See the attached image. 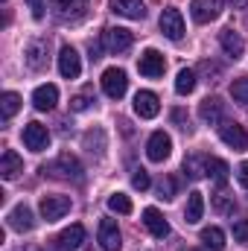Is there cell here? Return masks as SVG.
I'll use <instances>...</instances> for the list:
<instances>
[{
  "mask_svg": "<svg viewBox=\"0 0 248 251\" xmlns=\"http://www.w3.org/2000/svg\"><path fill=\"white\" fill-rule=\"evenodd\" d=\"M137 70H140L143 76H149V79H158V76H164L167 62H164V56H161L158 50H146V53L140 56V62H137Z\"/></svg>",
  "mask_w": 248,
  "mask_h": 251,
  "instance_id": "11",
  "label": "cell"
},
{
  "mask_svg": "<svg viewBox=\"0 0 248 251\" xmlns=\"http://www.w3.org/2000/svg\"><path fill=\"white\" fill-rule=\"evenodd\" d=\"M91 102H94L91 91H82V94H76L70 100V111H85V108H91Z\"/></svg>",
  "mask_w": 248,
  "mask_h": 251,
  "instance_id": "32",
  "label": "cell"
},
{
  "mask_svg": "<svg viewBox=\"0 0 248 251\" xmlns=\"http://www.w3.org/2000/svg\"><path fill=\"white\" fill-rule=\"evenodd\" d=\"M97 240H99L102 251H120V246H123V237H120V228H117L114 219H102V222H99Z\"/></svg>",
  "mask_w": 248,
  "mask_h": 251,
  "instance_id": "6",
  "label": "cell"
},
{
  "mask_svg": "<svg viewBox=\"0 0 248 251\" xmlns=\"http://www.w3.org/2000/svg\"><path fill=\"white\" fill-rule=\"evenodd\" d=\"M201 243H204V249L210 251H222L225 249V234H222V228H213V225H210V228H204V231H201Z\"/></svg>",
  "mask_w": 248,
  "mask_h": 251,
  "instance_id": "25",
  "label": "cell"
},
{
  "mask_svg": "<svg viewBox=\"0 0 248 251\" xmlns=\"http://www.w3.org/2000/svg\"><path fill=\"white\" fill-rule=\"evenodd\" d=\"M67 210H70V199L67 196H41V216L47 222L62 219Z\"/></svg>",
  "mask_w": 248,
  "mask_h": 251,
  "instance_id": "9",
  "label": "cell"
},
{
  "mask_svg": "<svg viewBox=\"0 0 248 251\" xmlns=\"http://www.w3.org/2000/svg\"><path fill=\"white\" fill-rule=\"evenodd\" d=\"M41 173H44V176L50 173V176H56V178H73V181H82V164H79L70 152H62L56 161L44 164Z\"/></svg>",
  "mask_w": 248,
  "mask_h": 251,
  "instance_id": "1",
  "label": "cell"
},
{
  "mask_svg": "<svg viewBox=\"0 0 248 251\" xmlns=\"http://www.w3.org/2000/svg\"><path fill=\"white\" fill-rule=\"evenodd\" d=\"M173 120H175V123H181V128H187V117H184V111H173Z\"/></svg>",
  "mask_w": 248,
  "mask_h": 251,
  "instance_id": "39",
  "label": "cell"
},
{
  "mask_svg": "<svg viewBox=\"0 0 248 251\" xmlns=\"http://www.w3.org/2000/svg\"><path fill=\"white\" fill-rule=\"evenodd\" d=\"M190 251H201V249H190Z\"/></svg>",
  "mask_w": 248,
  "mask_h": 251,
  "instance_id": "41",
  "label": "cell"
},
{
  "mask_svg": "<svg viewBox=\"0 0 248 251\" xmlns=\"http://www.w3.org/2000/svg\"><path fill=\"white\" fill-rule=\"evenodd\" d=\"M85 3L88 0H53V9L62 15V18H76V15H82V9H85Z\"/></svg>",
  "mask_w": 248,
  "mask_h": 251,
  "instance_id": "27",
  "label": "cell"
},
{
  "mask_svg": "<svg viewBox=\"0 0 248 251\" xmlns=\"http://www.w3.org/2000/svg\"><path fill=\"white\" fill-rule=\"evenodd\" d=\"M59 73H62L64 79H79L82 59H79V53L73 47H62V53H59Z\"/></svg>",
  "mask_w": 248,
  "mask_h": 251,
  "instance_id": "12",
  "label": "cell"
},
{
  "mask_svg": "<svg viewBox=\"0 0 248 251\" xmlns=\"http://www.w3.org/2000/svg\"><path fill=\"white\" fill-rule=\"evenodd\" d=\"M222 12V0H193L190 3V15L196 24H210L216 21Z\"/></svg>",
  "mask_w": 248,
  "mask_h": 251,
  "instance_id": "7",
  "label": "cell"
},
{
  "mask_svg": "<svg viewBox=\"0 0 248 251\" xmlns=\"http://www.w3.org/2000/svg\"><path fill=\"white\" fill-rule=\"evenodd\" d=\"M24 59H26V67H29V70H41V67L47 64V41H41V38H32V41L26 44V53H24Z\"/></svg>",
  "mask_w": 248,
  "mask_h": 251,
  "instance_id": "15",
  "label": "cell"
},
{
  "mask_svg": "<svg viewBox=\"0 0 248 251\" xmlns=\"http://www.w3.org/2000/svg\"><path fill=\"white\" fill-rule=\"evenodd\" d=\"M193 88H196V70H190V67L178 70V79H175V91H178L181 97H187V94H193Z\"/></svg>",
  "mask_w": 248,
  "mask_h": 251,
  "instance_id": "28",
  "label": "cell"
},
{
  "mask_svg": "<svg viewBox=\"0 0 248 251\" xmlns=\"http://www.w3.org/2000/svg\"><path fill=\"white\" fill-rule=\"evenodd\" d=\"M134 111H137V117L152 120V117H158L161 102H158V97H155L152 91H137V97H134Z\"/></svg>",
  "mask_w": 248,
  "mask_h": 251,
  "instance_id": "13",
  "label": "cell"
},
{
  "mask_svg": "<svg viewBox=\"0 0 248 251\" xmlns=\"http://www.w3.org/2000/svg\"><path fill=\"white\" fill-rule=\"evenodd\" d=\"M201 213H204V196H201L198 190H193V193L187 196V207H184L187 225H196V222L201 219Z\"/></svg>",
  "mask_w": 248,
  "mask_h": 251,
  "instance_id": "23",
  "label": "cell"
},
{
  "mask_svg": "<svg viewBox=\"0 0 248 251\" xmlns=\"http://www.w3.org/2000/svg\"><path fill=\"white\" fill-rule=\"evenodd\" d=\"M231 97L240 102V105H248V79H237L231 85Z\"/></svg>",
  "mask_w": 248,
  "mask_h": 251,
  "instance_id": "31",
  "label": "cell"
},
{
  "mask_svg": "<svg viewBox=\"0 0 248 251\" xmlns=\"http://www.w3.org/2000/svg\"><path fill=\"white\" fill-rule=\"evenodd\" d=\"M143 225L149 228L152 237H161V240H164V237L170 234V222H167V219L161 216V210H155V207H146V210H143Z\"/></svg>",
  "mask_w": 248,
  "mask_h": 251,
  "instance_id": "19",
  "label": "cell"
},
{
  "mask_svg": "<svg viewBox=\"0 0 248 251\" xmlns=\"http://www.w3.org/2000/svg\"><path fill=\"white\" fill-rule=\"evenodd\" d=\"M161 32L170 41H181L184 38V18L178 9H164L161 12Z\"/></svg>",
  "mask_w": 248,
  "mask_h": 251,
  "instance_id": "3",
  "label": "cell"
},
{
  "mask_svg": "<svg viewBox=\"0 0 248 251\" xmlns=\"http://www.w3.org/2000/svg\"><path fill=\"white\" fill-rule=\"evenodd\" d=\"M6 222H9V228H12V231H21V234L35 228L32 210H29L26 204H18V207H12V210H9V216H6Z\"/></svg>",
  "mask_w": 248,
  "mask_h": 251,
  "instance_id": "14",
  "label": "cell"
},
{
  "mask_svg": "<svg viewBox=\"0 0 248 251\" xmlns=\"http://www.w3.org/2000/svg\"><path fill=\"white\" fill-rule=\"evenodd\" d=\"M24 143H26L29 152H44V149L50 146V131H47V126L26 123L24 126Z\"/></svg>",
  "mask_w": 248,
  "mask_h": 251,
  "instance_id": "2",
  "label": "cell"
},
{
  "mask_svg": "<svg viewBox=\"0 0 248 251\" xmlns=\"http://www.w3.org/2000/svg\"><path fill=\"white\" fill-rule=\"evenodd\" d=\"M234 9H248V0H228Z\"/></svg>",
  "mask_w": 248,
  "mask_h": 251,
  "instance_id": "40",
  "label": "cell"
},
{
  "mask_svg": "<svg viewBox=\"0 0 248 251\" xmlns=\"http://www.w3.org/2000/svg\"><path fill=\"white\" fill-rule=\"evenodd\" d=\"M228 173H231V170H228V164H225L222 158H207V176H210L219 187L228 181Z\"/></svg>",
  "mask_w": 248,
  "mask_h": 251,
  "instance_id": "26",
  "label": "cell"
},
{
  "mask_svg": "<svg viewBox=\"0 0 248 251\" xmlns=\"http://www.w3.org/2000/svg\"><path fill=\"white\" fill-rule=\"evenodd\" d=\"M56 102H59V88H56V85H41V88H35L32 105H35L38 111H50V108H56Z\"/></svg>",
  "mask_w": 248,
  "mask_h": 251,
  "instance_id": "17",
  "label": "cell"
},
{
  "mask_svg": "<svg viewBox=\"0 0 248 251\" xmlns=\"http://www.w3.org/2000/svg\"><path fill=\"white\" fill-rule=\"evenodd\" d=\"M125 88H128V79H125V73L120 67H108V70L102 73V91H105L111 100H120L125 94Z\"/></svg>",
  "mask_w": 248,
  "mask_h": 251,
  "instance_id": "8",
  "label": "cell"
},
{
  "mask_svg": "<svg viewBox=\"0 0 248 251\" xmlns=\"http://www.w3.org/2000/svg\"><path fill=\"white\" fill-rule=\"evenodd\" d=\"M131 184H134V190H149V184H152V181H149V173H146V170H137V173L131 176Z\"/></svg>",
  "mask_w": 248,
  "mask_h": 251,
  "instance_id": "35",
  "label": "cell"
},
{
  "mask_svg": "<svg viewBox=\"0 0 248 251\" xmlns=\"http://www.w3.org/2000/svg\"><path fill=\"white\" fill-rule=\"evenodd\" d=\"M234 240L243 243V246H248V219H240V222L234 225Z\"/></svg>",
  "mask_w": 248,
  "mask_h": 251,
  "instance_id": "34",
  "label": "cell"
},
{
  "mask_svg": "<svg viewBox=\"0 0 248 251\" xmlns=\"http://www.w3.org/2000/svg\"><path fill=\"white\" fill-rule=\"evenodd\" d=\"M219 44H222V50H225L231 59H240V56H243V50H246L243 35H240V32H234V29H222V32H219Z\"/></svg>",
  "mask_w": 248,
  "mask_h": 251,
  "instance_id": "21",
  "label": "cell"
},
{
  "mask_svg": "<svg viewBox=\"0 0 248 251\" xmlns=\"http://www.w3.org/2000/svg\"><path fill=\"white\" fill-rule=\"evenodd\" d=\"M26 3H29V9H32V18L41 21V18H44V0H26Z\"/></svg>",
  "mask_w": 248,
  "mask_h": 251,
  "instance_id": "37",
  "label": "cell"
},
{
  "mask_svg": "<svg viewBox=\"0 0 248 251\" xmlns=\"http://www.w3.org/2000/svg\"><path fill=\"white\" fill-rule=\"evenodd\" d=\"M219 137H222V143H228L234 152H246L248 149V131L240 123H222L219 126Z\"/></svg>",
  "mask_w": 248,
  "mask_h": 251,
  "instance_id": "4",
  "label": "cell"
},
{
  "mask_svg": "<svg viewBox=\"0 0 248 251\" xmlns=\"http://www.w3.org/2000/svg\"><path fill=\"white\" fill-rule=\"evenodd\" d=\"M222 114H225V105H222V100H219V97H207V100L198 105V117H201L207 126L222 123Z\"/></svg>",
  "mask_w": 248,
  "mask_h": 251,
  "instance_id": "16",
  "label": "cell"
},
{
  "mask_svg": "<svg viewBox=\"0 0 248 251\" xmlns=\"http://www.w3.org/2000/svg\"><path fill=\"white\" fill-rule=\"evenodd\" d=\"M0 108H3V120H9V117L21 108V97L12 94V91H6V94L0 97Z\"/></svg>",
  "mask_w": 248,
  "mask_h": 251,
  "instance_id": "29",
  "label": "cell"
},
{
  "mask_svg": "<svg viewBox=\"0 0 248 251\" xmlns=\"http://www.w3.org/2000/svg\"><path fill=\"white\" fill-rule=\"evenodd\" d=\"M237 181L248 190V161H246V164H240V170H237Z\"/></svg>",
  "mask_w": 248,
  "mask_h": 251,
  "instance_id": "38",
  "label": "cell"
},
{
  "mask_svg": "<svg viewBox=\"0 0 248 251\" xmlns=\"http://www.w3.org/2000/svg\"><path fill=\"white\" fill-rule=\"evenodd\" d=\"M213 210H216V213H234V199L216 193V196H213Z\"/></svg>",
  "mask_w": 248,
  "mask_h": 251,
  "instance_id": "33",
  "label": "cell"
},
{
  "mask_svg": "<svg viewBox=\"0 0 248 251\" xmlns=\"http://www.w3.org/2000/svg\"><path fill=\"white\" fill-rule=\"evenodd\" d=\"M175 196V178H164L161 184V199H173Z\"/></svg>",
  "mask_w": 248,
  "mask_h": 251,
  "instance_id": "36",
  "label": "cell"
},
{
  "mask_svg": "<svg viewBox=\"0 0 248 251\" xmlns=\"http://www.w3.org/2000/svg\"><path fill=\"white\" fill-rule=\"evenodd\" d=\"M21 173H24V161H21V155L12 152V149H6L3 158H0V176H3L6 181H15Z\"/></svg>",
  "mask_w": 248,
  "mask_h": 251,
  "instance_id": "18",
  "label": "cell"
},
{
  "mask_svg": "<svg viewBox=\"0 0 248 251\" xmlns=\"http://www.w3.org/2000/svg\"><path fill=\"white\" fill-rule=\"evenodd\" d=\"M108 210H114V213H131V201H128V196L123 193H114V196H108Z\"/></svg>",
  "mask_w": 248,
  "mask_h": 251,
  "instance_id": "30",
  "label": "cell"
},
{
  "mask_svg": "<svg viewBox=\"0 0 248 251\" xmlns=\"http://www.w3.org/2000/svg\"><path fill=\"white\" fill-rule=\"evenodd\" d=\"M184 173L190 176V178L207 176V158H204V155H187L184 158Z\"/></svg>",
  "mask_w": 248,
  "mask_h": 251,
  "instance_id": "24",
  "label": "cell"
},
{
  "mask_svg": "<svg viewBox=\"0 0 248 251\" xmlns=\"http://www.w3.org/2000/svg\"><path fill=\"white\" fill-rule=\"evenodd\" d=\"M82 243H85V228L82 225H70L67 231H62L56 237V249H62V251H73V249H79Z\"/></svg>",
  "mask_w": 248,
  "mask_h": 251,
  "instance_id": "20",
  "label": "cell"
},
{
  "mask_svg": "<svg viewBox=\"0 0 248 251\" xmlns=\"http://www.w3.org/2000/svg\"><path fill=\"white\" fill-rule=\"evenodd\" d=\"M170 152H173V137L164 134V131H155V134L149 137V143H146V155H149V161L161 164V161L170 158Z\"/></svg>",
  "mask_w": 248,
  "mask_h": 251,
  "instance_id": "5",
  "label": "cell"
},
{
  "mask_svg": "<svg viewBox=\"0 0 248 251\" xmlns=\"http://www.w3.org/2000/svg\"><path fill=\"white\" fill-rule=\"evenodd\" d=\"M111 12H117V15H123V18H131V21L146 18L143 0H111Z\"/></svg>",
  "mask_w": 248,
  "mask_h": 251,
  "instance_id": "22",
  "label": "cell"
},
{
  "mask_svg": "<svg viewBox=\"0 0 248 251\" xmlns=\"http://www.w3.org/2000/svg\"><path fill=\"white\" fill-rule=\"evenodd\" d=\"M102 41H105V50H111V53H123L131 47V32L125 29V26H111V29H105L102 32Z\"/></svg>",
  "mask_w": 248,
  "mask_h": 251,
  "instance_id": "10",
  "label": "cell"
}]
</instances>
